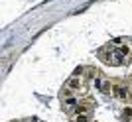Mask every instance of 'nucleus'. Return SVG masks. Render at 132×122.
Returning a JSON list of instances; mask_svg holds the SVG:
<instances>
[{
	"instance_id": "obj_1",
	"label": "nucleus",
	"mask_w": 132,
	"mask_h": 122,
	"mask_svg": "<svg viewBox=\"0 0 132 122\" xmlns=\"http://www.w3.org/2000/svg\"><path fill=\"white\" fill-rule=\"evenodd\" d=\"M112 94H114L118 100H122V102H128V100H130V91H128V87H124V85L116 83L114 87H112Z\"/></svg>"
},
{
	"instance_id": "obj_2",
	"label": "nucleus",
	"mask_w": 132,
	"mask_h": 122,
	"mask_svg": "<svg viewBox=\"0 0 132 122\" xmlns=\"http://www.w3.org/2000/svg\"><path fill=\"white\" fill-rule=\"evenodd\" d=\"M81 85H83L81 77H71V79L65 83V89H67V91H79V89H81Z\"/></svg>"
},
{
	"instance_id": "obj_3",
	"label": "nucleus",
	"mask_w": 132,
	"mask_h": 122,
	"mask_svg": "<svg viewBox=\"0 0 132 122\" xmlns=\"http://www.w3.org/2000/svg\"><path fill=\"white\" fill-rule=\"evenodd\" d=\"M95 85H97V87H99L105 94H109L110 91H112V87H114V85H110L109 81H103V79H95Z\"/></svg>"
},
{
	"instance_id": "obj_4",
	"label": "nucleus",
	"mask_w": 132,
	"mask_h": 122,
	"mask_svg": "<svg viewBox=\"0 0 132 122\" xmlns=\"http://www.w3.org/2000/svg\"><path fill=\"white\" fill-rule=\"evenodd\" d=\"M89 110H91L89 102H81V104H77V106H75V112H77V114H87Z\"/></svg>"
},
{
	"instance_id": "obj_5",
	"label": "nucleus",
	"mask_w": 132,
	"mask_h": 122,
	"mask_svg": "<svg viewBox=\"0 0 132 122\" xmlns=\"http://www.w3.org/2000/svg\"><path fill=\"white\" fill-rule=\"evenodd\" d=\"M116 51H118V53L124 57V55H128V53H130V47H128V45H120V47H118Z\"/></svg>"
},
{
	"instance_id": "obj_6",
	"label": "nucleus",
	"mask_w": 132,
	"mask_h": 122,
	"mask_svg": "<svg viewBox=\"0 0 132 122\" xmlns=\"http://www.w3.org/2000/svg\"><path fill=\"white\" fill-rule=\"evenodd\" d=\"M65 104L69 106V108H71V106H75V104H77V99H73V97H67V99H65Z\"/></svg>"
},
{
	"instance_id": "obj_7",
	"label": "nucleus",
	"mask_w": 132,
	"mask_h": 122,
	"mask_svg": "<svg viewBox=\"0 0 132 122\" xmlns=\"http://www.w3.org/2000/svg\"><path fill=\"white\" fill-rule=\"evenodd\" d=\"M89 120V114H77V120L75 122H87Z\"/></svg>"
},
{
	"instance_id": "obj_8",
	"label": "nucleus",
	"mask_w": 132,
	"mask_h": 122,
	"mask_svg": "<svg viewBox=\"0 0 132 122\" xmlns=\"http://www.w3.org/2000/svg\"><path fill=\"white\" fill-rule=\"evenodd\" d=\"M83 75V67H77L75 71H73V77H81Z\"/></svg>"
},
{
	"instance_id": "obj_9",
	"label": "nucleus",
	"mask_w": 132,
	"mask_h": 122,
	"mask_svg": "<svg viewBox=\"0 0 132 122\" xmlns=\"http://www.w3.org/2000/svg\"><path fill=\"white\" fill-rule=\"evenodd\" d=\"M32 122H38V120H32Z\"/></svg>"
},
{
	"instance_id": "obj_10",
	"label": "nucleus",
	"mask_w": 132,
	"mask_h": 122,
	"mask_svg": "<svg viewBox=\"0 0 132 122\" xmlns=\"http://www.w3.org/2000/svg\"><path fill=\"white\" fill-rule=\"evenodd\" d=\"M130 122H132V120H130Z\"/></svg>"
}]
</instances>
